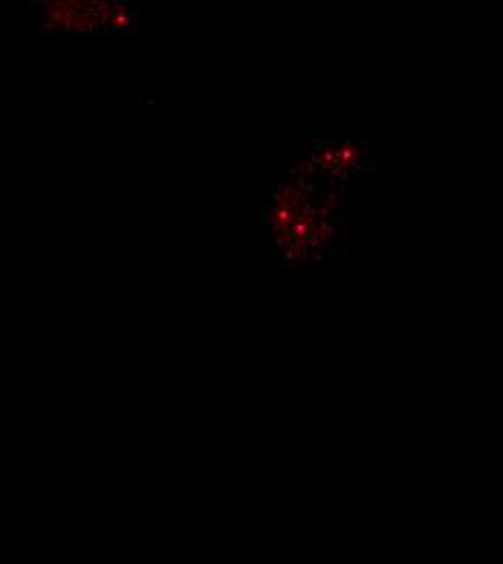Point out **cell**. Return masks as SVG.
<instances>
[{
    "mask_svg": "<svg viewBox=\"0 0 503 564\" xmlns=\"http://www.w3.org/2000/svg\"><path fill=\"white\" fill-rule=\"evenodd\" d=\"M323 206H326L328 211H332V208L336 206V193H330V196H328V200H326V204H323Z\"/></svg>",
    "mask_w": 503,
    "mask_h": 564,
    "instance_id": "7a4b0ae2",
    "label": "cell"
},
{
    "mask_svg": "<svg viewBox=\"0 0 503 564\" xmlns=\"http://www.w3.org/2000/svg\"><path fill=\"white\" fill-rule=\"evenodd\" d=\"M113 26L115 28H121V26H128V15L124 11H117L115 18H113Z\"/></svg>",
    "mask_w": 503,
    "mask_h": 564,
    "instance_id": "6da1fadb",
    "label": "cell"
},
{
    "mask_svg": "<svg viewBox=\"0 0 503 564\" xmlns=\"http://www.w3.org/2000/svg\"><path fill=\"white\" fill-rule=\"evenodd\" d=\"M321 259H323V254H321V252H312V261H317V263H319Z\"/></svg>",
    "mask_w": 503,
    "mask_h": 564,
    "instance_id": "3957f363",
    "label": "cell"
}]
</instances>
